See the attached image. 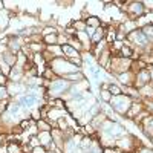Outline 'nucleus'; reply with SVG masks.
I'll return each mask as SVG.
<instances>
[{"label":"nucleus","instance_id":"1","mask_svg":"<svg viewBox=\"0 0 153 153\" xmlns=\"http://www.w3.org/2000/svg\"><path fill=\"white\" fill-rule=\"evenodd\" d=\"M64 87H66L64 80H55V81L51 83V94L52 92H61L64 90Z\"/></svg>","mask_w":153,"mask_h":153},{"label":"nucleus","instance_id":"2","mask_svg":"<svg viewBox=\"0 0 153 153\" xmlns=\"http://www.w3.org/2000/svg\"><path fill=\"white\" fill-rule=\"evenodd\" d=\"M150 80V74L147 71H139V74H138V80H136V84L138 86H144L145 83H147Z\"/></svg>","mask_w":153,"mask_h":153},{"label":"nucleus","instance_id":"3","mask_svg":"<svg viewBox=\"0 0 153 153\" xmlns=\"http://www.w3.org/2000/svg\"><path fill=\"white\" fill-rule=\"evenodd\" d=\"M61 51L64 52V54H68V57L69 58H78L80 55H78V52H77V49H74V48H72V46H68V44H64L63 46V48H61Z\"/></svg>","mask_w":153,"mask_h":153},{"label":"nucleus","instance_id":"4","mask_svg":"<svg viewBox=\"0 0 153 153\" xmlns=\"http://www.w3.org/2000/svg\"><path fill=\"white\" fill-rule=\"evenodd\" d=\"M142 9H144V6L141 2H133L130 6V11L135 12V14H142Z\"/></svg>","mask_w":153,"mask_h":153},{"label":"nucleus","instance_id":"5","mask_svg":"<svg viewBox=\"0 0 153 153\" xmlns=\"http://www.w3.org/2000/svg\"><path fill=\"white\" fill-rule=\"evenodd\" d=\"M64 78H68V80H71V81H83V75L80 74V72H77V74H64Z\"/></svg>","mask_w":153,"mask_h":153},{"label":"nucleus","instance_id":"6","mask_svg":"<svg viewBox=\"0 0 153 153\" xmlns=\"http://www.w3.org/2000/svg\"><path fill=\"white\" fill-rule=\"evenodd\" d=\"M37 127H38V130H42V132H49L51 126H49L48 123H44L43 119H38V123H37Z\"/></svg>","mask_w":153,"mask_h":153},{"label":"nucleus","instance_id":"7","mask_svg":"<svg viewBox=\"0 0 153 153\" xmlns=\"http://www.w3.org/2000/svg\"><path fill=\"white\" fill-rule=\"evenodd\" d=\"M107 90L110 92V95H115V97H118V95H121V89L118 87V86H114V84H110V86H107Z\"/></svg>","mask_w":153,"mask_h":153},{"label":"nucleus","instance_id":"8","mask_svg":"<svg viewBox=\"0 0 153 153\" xmlns=\"http://www.w3.org/2000/svg\"><path fill=\"white\" fill-rule=\"evenodd\" d=\"M142 34H144V37H150V38H153V26H152V25L144 26Z\"/></svg>","mask_w":153,"mask_h":153},{"label":"nucleus","instance_id":"9","mask_svg":"<svg viewBox=\"0 0 153 153\" xmlns=\"http://www.w3.org/2000/svg\"><path fill=\"white\" fill-rule=\"evenodd\" d=\"M8 153H22V149H20V144H9L8 147Z\"/></svg>","mask_w":153,"mask_h":153},{"label":"nucleus","instance_id":"10","mask_svg":"<svg viewBox=\"0 0 153 153\" xmlns=\"http://www.w3.org/2000/svg\"><path fill=\"white\" fill-rule=\"evenodd\" d=\"M121 54L124 55V57H132V55H133V51H132L130 48H129V46H123V48H121Z\"/></svg>","mask_w":153,"mask_h":153},{"label":"nucleus","instance_id":"11","mask_svg":"<svg viewBox=\"0 0 153 153\" xmlns=\"http://www.w3.org/2000/svg\"><path fill=\"white\" fill-rule=\"evenodd\" d=\"M40 139H42V144H48L49 142V139H51V135H49V132H42V135H40Z\"/></svg>","mask_w":153,"mask_h":153},{"label":"nucleus","instance_id":"12","mask_svg":"<svg viewBox=\"0 0 153 153\" xmlns=\"http://www.w3.org/2000/svg\"><path fill=\"white\" fill-rule=\"evenodd\" d=\"M44 42L55 44V43H58V37H57V35H46V37H44Z\"/></svg>","mask_w":153,"mask_h":153},{"label":"nucleus","instance_id":"13","mask_svg":"<svg viewBox=\"0 0 153 153\" xmlns=\"http://www.w3.org/2000/svg\"><path fill=\"white\" fill-rule=\"evenodd\" d=\"M18 109H20V106H18L17 103H12L11 107H9V114H11V115H16L17 112H18Z\"/></svg>","mask_w":153,"mask_h":153},{"label":"nucleus","instance_id":"14","mask_svg":"<svg viewBox=\"0 0 153 153\" xmlns=\"http://www.w3.org/2000/svg\"><path fill=\"white\" fill-rule=\"evenodd\" d=\"M103 34H104V31H103L101 28H98V29H97V34L94 35V42H97V40L101 38V37H103Z\"/></svg>","mask_w":153,"mask_h":153},{"label":"nucleus","instance_id":"15","mask_svg":"<svg viewBox=\"0 0 153 153\" xmlns=\"http://www.w3.org/2000/svg\"><path fill=\"white\" fill-rule=\"evenodd\" d=\"M101 97H103L104 101H109L110 99V92L109 90H101Z\"/></svg>","mask_w":153,"mask_h":153},{"label":"nucleus","instance_id":"16","mask_svg":"<svg viewBox=\"0 0 153 153\" xmlns=\"http://www.w3.org/2000/svg\"><path fill=\"white\" fill-rule=\"evenodd\" d=\"M87 25H92V26H98L99 23H98L97 17H90V20H87Z\"/></svg>","mask_w":153,"mask_h":153},{"label":"nucleus","instance_id":"17","mask_svg":"<svg viewBox=\"0 0 153 153\" xmlns=\"http://www.w3.org/2000/svg\"><path fill=\"white\" fill-rule=\"evenodd\" d=\"M58 124H60V127H61L60 130H66V121H64L63 118H60V119H58Z\"/></svg>","mask_w":153,"mask_h":153},{"label":"nucleus","instance_id":"18","mask_svg":"<svg viewBox=\"0 0 153 153\" xmlns=\"http://www.w3.org/2000/svg\"><path fill=\"white\" fill-rule=\"evenodd\" d=\"M8 97V92H6V89H0V99H3Z\"/></svg>","mask_w":153,"mask_h":153},{"label":"nucleus","instance_id":"19","mask_svg":"<svg viewBox=\"0 0 153 153\" xmlns=\"http://www.w3.org/2000/svg\"><path fill=\"white\" fill-rule=\"evenodd\" d=\"M52 77H54V71L48 69V71H46V74H44V78H52Z\"/></svg>","mask_w":153,"mask_h":153},{"label":"nucleus","instance_id":"20","mask_svg":"<svg viewBox=\"0 0 153 153\" xmlns=\"http://www.w3.org/2000/svg\"><path fill=\"white\" fill-rule=\"evenodd\" d=\"M32 152H34V153H46V152H44V149H43V147H40V145H37V147H35L34 150H32Z\"/></svg>","mask_w":153,"mask_h":153},{"label":"nucleus","instance_id":"21","mask_svg":"<svg viewBox=\"0 0 153 153\" xmlns=\"http://www.w3.org/2000/svg\"><path fill=\"white\" fill-rule=\"evenodd\" d=\"M6 83V75H2L0 74V86H3Z\"/></svg>","mask_w":153,"mask_h":153},{"label":"nucleus","instance_id":"22","mask_svg":"<svg viewBox=\"0 0 153 153\" xmlns=\"http://www.w3.org/2000/svg\"><path fill=\"white\" fill-rule=\"evenodd\" d=\"M51 32H55V29L54 28H46L44 29V34H51Z\"/></svg>","mask_w":153,"mask_h":153},{"label":"nucleus","instance_id":"23","mask_svg":"<svg viewBox=\"0 0 153 153\" xmlns=\"http://www.w3.org/2000/svg\"><path fill=\"white\" fill-rule=\"evenodd\" d=\"M104 153H119L118 150H114V149H106Z\"/></svg>","mask_w":153,"mask_h":153},{"label":"nucleus","instance_id":"24","mask_svg":"<svg viewBox=\"0 0 153 153\" xmlns=\"http://www.w3.org/2000/svg\"><path fill=\"white\" fill-rule=\"evenodd\" d=\"M2 5H3V2H0V6H2Z\"/></svg>","mask_w":153,"mask_h":153}]
</instances>
